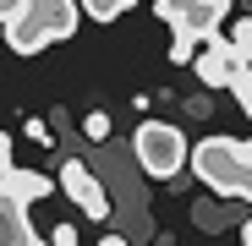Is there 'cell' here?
Instances as JSON below:
<instances>
[{
  "label": "cell",
  "mask_w": 252,
  "mask_h": 246,
  "mask_svg": "<svg viewBox=\"0 0 252 246\" xmlns=\"http://www.w3.org/2000/svg\"><path fill=\"white\" fill-rule=\"evenodd\" d=\"M192 175L225 202H252V137H203V142H192Z\"/></svg>",
  "instance_id": "6da1fadb"
},
{
  "label": "cell",
  "mask_w": 252,
  "mask_h": 246,
  "mask_svg": "<svg viewBox=\"0 0 252 246\" xmlns=\"http://www.w3.org/2000/svg\"><path fill=\"white\" fill-rule=\"evenodd\" d=\"M77 17H82L77 0H22L17 17H6L0 27H6L11 55L28 60V55H44L50 44H61V38H71L77 33Z\"/></svg>",
  "instance_id": "7a4b0ae2"
},
{
  "label": "cell",
  "mask_w": 252,
  "mask_h": 246,
  "mask_svg": "<svg viewBox=\"0 0 252 246\" xmlns=\"http://www.w3.org/2000/svg\"><path fill=\"white\" fill-rule=\"evenodd\" d=\"M154 17L170 27V60L176 66H192L197 44L203 38H214L230 17V0H159Z\"/></svg>",
  "instance_id": "3957f363"
},
{
  "label": "cell",
  "mask_w": 252,
  "mask_h": 246,
  "mask_svg": "<svg viewBox=\"0 0 252 246\" xmlns=\"http://www.w3.org/2000/svg\"><path fill=\"white\" fill-rule=\"evenodd\" d=\"M132 159H137V170L148 181H176L192 164V142H187L181 126H170V120H143L132 132Z\"/></svg>",
  "instance_id": "277c9868"
},
{
  "label": "cell",
  "mask_w": 252,
  "mask_h": 246,
  "mask_svg": "<svg viewBox=\"0 0 252 246\" xmlns=\"http://www.w3.org/2000/svg\"><path fill=\"white\" fill-rule=\"evenodd\" d=\"M71 202H77V208L82 214H88V219H110V208H115V202H110V191H104V181L94 175V164L88 159H61V181H55Z\"/></svg>",
  "instance_id": "5b68a950"
},
{
  "label": "cell",
  "mask_w": 252,
  "mask_h": 246,
  "mask_svg": "<svg viewBox=\"0 0 252 246\" xmlns=\"http://www.w3.org/2000/svg\"><path fill=\"white\" fill-rule=\"evenodd\" d=\"M192 71H197V82H203L208 93H220V88L236 93V82H241V55L225 44V33H214V38H203V44H197Z\"/></svg>",
  "instance_id": "8992f818"
},
{
  "label": "cell",
  "mask_w": 252,
  "mask_h": 246,
  "mask_svg": "<svg viewBox=\"0 0 252 246\" xmlns=\"http://www.w3.org/2000/svg\"><path fill=\"white\" fill-rule=\"evenodd\" d=\"M6 191H11L17 208H33V202H44V197H50V191H61V186H55V175H44V170H11Z\"/></svg>",
  "instance_id": "52a82bcc"
},
{
  "label": "cell",
  "mask_w": 252,
  "mask_h": 246,
  "mask_svg": "<svg viewBox=\"0 0 252 246\" xmlns=\"http://www.w3.org/2000/svg\"><path fill=\"white\" fill-rule=\"evenodd\" d=\"M82 6V17H94V22H115V17H126L137 6V0H77Z\"/></svg>",
  "instance_id": "ba28073f"
},
{
  "label": "cell",
  "mask_w": 252,
  "mask_h": 246,
  "mask_svg": "<svg viewBox=\"0 0 252 246\" xmlns=\"http://www.w3.org/2000/svg\"><path fill=\"white\" fill-rule=\"evenodd\" d=\"M220 33H225V44H230L236 55H252V17H236V22L225 17V27H220Z\"/></svg>",
  "instance_id": "9c48e42d"
},
{
  "label": "cell",
  "mask_w": 252,
  "mask_h": 246,
  "mask_svg": "<svg viewBox=\"0 0 252 246\" xmlns=\"http://www.w3.org/2000/svg\"><path fill=\"white\" fill-rule=\"evenodd\" d=\"M82 137H88V142H110V115L104 109H88V115H82Z\"/></svg>",
  "instance_id": "30bf717a"
},
{
  "label": "cell",
  "mask_w": 252,
  "mask_h": 246,
  "mask_svg": "<svg viewBox=\"0 0 252 246\" xmlns=\"http://www.w3.org/2000/svg\"><path fill=\"white\" fill-rule=\"evenodd\" d=\"M11 170H17V164H11V137L0 132V197H6V181H11Z\"/></svg>",
  "instance_id": "8fae6325"
},
{
  "label": "cell",
  "mask_w": 252,
  "mask_h": 246,
  "mask_svg": "<svg viewBox=\"0 0 252 246\" xmlns=\"http://www.w3.org/2000/svg\"><path fill=\"white\" fill-rule=\"evenodd\" d=\"M22 132H28V137H33V142H44V148H50V142H55V137H50V126H44V120H28V126H22Z\"/></svg>",
  "instance_id": "7c38bea8"
},
{
  "label": "cell",
  "mask_w": 252,
  "mask_h": 246,
  "mask_svg": "<svg viewBox=\"0 0 252 246\" xmlns=\"http://www.w3.org/2000/svg\"><path fill=\"white\" fill-rule=\"evenodd\" d=\"M50 241H55V246H71V241H77V224H55Z\"/></svg>",
  "instance_id": "4fadbf2b"
},
{
  "label": "cell",
  "mask_w": 252,
  "mask_h": 246,
  "mask_svg": "<svg viewBox=\"0 0 252 246\" xmlns=\"http://www.w3.org/2000/svg\"><path fill=\"white\" fill-rule=\"evenodd\" d=\"M236 99H241V109L252 115V77H241V82H236Z\"/></svg>",
  "instance_id": "5bb4252c"
},
{
  "label": "cell",
  "mask_w": 252,
  "mask_h": 246,
  "mask_svg": "<svg viewBox=\"0 0 252 246\" xmlns=\"http://www.w3.org/2000/svg\"><path fill=\"white\" fill-rule=\"evenodd\" d=\"M17 6H22V0H0V22H6V17H17Z\"/></svg>",
  "instance_id": "9a60e30c"
},
{
  "label": "cell",
  "mask_w": 252,
  "mask_h": 246,
  "mask_svg": "<svg viewBox=\"0 0 252 246\" xmlns=\"http://www.w3.org/2000/svg\"><path fill=\"white\" fill-rule=\"evenodd\" d=\"M236 235H241V246H252V219H247V224H241Z\"/></svg>",
  "instance_id": "2e32d148"
}]
</instances>
